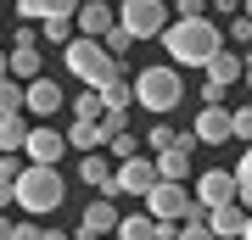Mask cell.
<instances>
[{"instance_id":"obj_36","label":"cell","mask_w":252,"mask_h":240,"mask_svg":"<svg viewBox=\"0 0 252 240\" xmlns=\"http://www.w3.org/2000/svg\"><path fill=\"white\" fill-rule=\"evenodd\" d=\"M241 84H247V89H252V56H247V67H241Z\"/></svg>"},{"instance_id":"obj_34","label":"cell","mask_w":252,"mask_h":240,"mask_svg":"<svg viewBox=\"0 0 252 240\" xmlns=\"http://www.w3.org/2000/svg\"><path fill=\"white\" fill-rule=\"evenodd\" d=\"M235 196H241V201L252 207V173H235Z\"/></svg>"},{"instance_id":"obj_10","label":"cell","mask_w":252,"mask_h":240,"mask_svg":"<svg viewBox=\"0 0 252 240\" xmlns=\"http://www.w3.org/2000/svg\"><path fill=\"white\" fill-rule=\"evenodd\" d=\"M190 134H196V145H224V140H235V129H230V107H224V101H219V107H202L196 123H190Z\"/></svg>"},{"instance_id":"obj_38","label":"cell","mask_w":252,"mask_h":240,"mask_svg":"<svg viewBox=\"0 0 252 240\" xmlns=\"http://www.w3.org/2000/svg\"><path fill=\"white\" fill-rule=\"evenodd\" d=\"M213 6H219V11H235V6H241V0H213Z\"/></svg>"},{"instance_id":"obj_8","label":"cell","mask_w":252,"mask_h":240,"mask_svg":"<svg viewBox=\"0 0 252 240\" xmlns=\"http://www.w3.org/2000/svg\"><path fill=\"white\" fill-rule=\"evenodd\" d=\"M118 218H124V213H118V190H101V196L90 201V207H84V218H79V235H118Z\"/></svg>"},{"instance_id":"obj_15","label":"cell","mask_w":252,"mask_h":240,"mask_svg":"<svg viewBox=\"0 0 252 240\" xmlns=\"http://www.w3.org/2000/svg\"><path fill=\"white\" fill-rule=\"evenodd\" d=\"M190 151H196L190 140H174V145H162V151H152L157 157V173L162 179H190Z\"/></svg>"},{"instance_id":"obj_40","label":"cell","mask_w":252,"mask_h":240,"mask_svg":"<svg viewBox=\"0 0 252 240\" xmlns=\"http://www.w3.org/2000/svg\"><path fill=\"white\" fill-rule=\"evenodd\" d=\"M241 11H247V17H252V0H247V6H241Z\"/></svg>"},{"instance_id":"obj_3","label":"cell","mask_w":252,"mask_h":240,"mask_svg":"<svg viewBox=\"0 0 252 240\" xmlns=\"http://www.w3.org/2000/svg\"><path fill=\"white\" fill-rule=\"evenodd\" d=\"M62 196H67V185L56 173V162H23V173H17V207L23 213L45 218V213L62 207Z\"/></svg>"},{"instance_id":"obj_32","label":"cell","mask_w":252,"mask_h":240,"mask_svg":"<svg viewBox=\"0 0 252 240\" xmlns=\"http://www.w3.org/2000/svg\"><path fill=\"white\" fill-rule=\"evenodd\" d=\"M213 0H174V17H202Z\"/></svg>"},{"instance_id":"obj_5","label":"cell","mask_w":252,"mask_h":240,"mask_svg":"<svg viewBox=\"0 0 252 240\" xmlns=\"http://www.w3.org/2000/svg\"><path fill=\"white\" fill-rule=\"evenodd\" d=\"M140 201H146V213H152V218H162V223H180L190 207H196V196L185 190V179H157V185L146 190Z\"/></svg>"},{"instance_id":"obj_19","label":"cell","mask_w":252,"mask_h":240,"mask_svg":"<svg viewBox=\"0 0 252 240\" xmlns=\"http://www.w3.org/2000/svg\"><path fill=\"white\" fill-rule=\"evenodd\" d=\"M84 0H17V17H34V23H45V17H73Z\"/></svg>"},{"instance_id":"obj_28","label":"cell","mask_w":252,"mask_h":240,"mask_svg":"<svg viewBox=\"0 0 252 240\" xmlns=\"http://www.w3.org/2000/svg\"><path fill=\"white\" fill-rule=\"evenodd\" d=\"M101 39H107V51H112V56H124L129 45H135V34H129L124 23H112V28H107V34H101Z\"/></svg>"},{"instance_id":"obj_25","label":"cell","mask_w":252,"mask_h":240,"mask_svg":"<svg viewBox=\"0 0 252 240\" xmlns=\"http://www.w3.org/2000/svg\"><path fill=\"white\" fill-rule=\"evenodd\" d=\"M39 34H45L51 45H67L73 34H79V28H73V17H45V23H39Z\"/></svg>"},{"instance_id":"obj_37","label":"cell","mask_w":252,"mask_h":240,"mask_svg":"<svg viewBox=\"0 0 252 240\" xmlns=\"http://www.w3.org/2000/svg\"><path fill=\"white\" fill-rule=\"evenodd\" d=\"M6 73H11V56H6V51H0V79H6Z\"/></svg>"},{"instance_id":"obj_2","label":"cell","mask_w":252,"mask_h":240,"mask_svg":"<svg viewBox=\"0 0 252 240\" xmlns=\"http://www.w3.org/2000/svg\"><path fill=\"white\" fill-rule=\"evenodd\" d=\"M62 67L79 84H107L112 73H124V62H118V56L107 51V39H95V34H73L62 45Z\"/></svg>"},{"instance_id":"obj_16","label":"cell","mask_w":252,"mask_h":240,"mask_svg":"<svg viewBox=\"0 0 252 240\" xmlns=\"http://www.w3.org/2000/svg\"><path fill=\"white\" fill-rule=\"evenodd\" d=\"M73 23H79V34H95V39H101V34L118 23V11L107 6V0H84V6L73 11Z\"/></svg>"},{"instance_id":"obj_29","label":"cell","mask_w":252,"mask_h":240,"mask_svg":"<svg viewBox=\"0 0 252 240\" xmlns=\"http://www.w3.org/2000/svg\"><path fill=\"white\" fill-rule=\"evenodd\" d=\"M230 129H235V140L247 145V140H252V107H235V112H230Z\"/></svg>"},{"instance_id":"obj_31","label":"cell","mask_w":252,"mask_h":240,"mask_svg":"<svg viewBox=\"0 0 252 240\" xmlns=\"http://www.w3.org/2000/svg\"><path fill=\"white\" fill-rule=\"evenodd\" d=\"M174 140H180V134H174L168 123H152V140H146V145H152V151H162V145H174Z\"/></svg>"},{"instance_id":"obj_30","label":"cell","mask_w":252,"mask_h":240,"mask_svg":"<svg viewBox=\"0 0 252 240\" xmlns=\"http://www.w3.org/2000/svg\"><path fill=\"white\" fill-rule=\"evenodd\" d=\"M196 101H202V107H219V101H224V84H219V79H207V84L196 89Z\"/></svg>"},{"instance_id":"obj_14","label":"cell","mask_w":252,"mask_h":240,"mask_svg":"<svg viewBox=\"0 0 252 240\" xmlns=\"http://www.w3.org/2000/svg\"><path fill=\"white\" fill-rule=\"evenodd\" d=\"M241 67H247L241 45H235V51H230V45H219V51L207 56V67H202V73H207V79H219V84L230 89V84H241Z\"/></svg>"},{"instance_id":"obj_9","label":"cell","mask_w":252,"mask_h":240,"mask_svg":"<svg viewBox=\"0 0 252 240\" xmlns=\"http://www.w3.org/2000/svg\"><path fill=\"white\" fill-rule=\"evenodd\" d=\"M196 207H224V201H235V168H207V173H196Z\"/></svg>"},{"instance_id":"obj_1","label":"cell","mask_w":252,"mask_h":240,"mask_svg":"<svg viewBox=\"0 0 252 240\" xmlns=\"http://www.w3.org/2000/svg\"><path fill=\"white\" fill-rule=\"evenodd\" d=\"M219 45H230V39H224V28L207 17V11L202 17H174L162 28V51H168L174 67H207V56H213Z\"/></svg>"},{"instance_id":"obj_20","label":"cell","mask_w":252,"mask_h":240,"mask_svg":"<svg viewBox=\"0 0 252 240\" xmlns=\"http://www.w3.org/2000/svg\"><path fill=\"white\" fill-rule=\"evenodd\" d=\"M67 145H73V151H95V145H107L101 117H73V123H67Z\"/></svg>"},{"instance_id":"obj_12","label":"cell","mask_w":252,"mask_h":240,"mask_svg":"<svg viewBox=\"0 0 252 240\" xmlns=\"http://www.w3.org/2000/svg\"><path fill=\"white\" fill-rule=\"evenodd\" d=\"M62 145H67V129H51V123H39V129H28V145H23V157H28V162H56V157H62Z\"/></svg>"},{"instance_id":"obj_18","label":"cell","mask_w":252,"mask_h":240,"mask_svg":"<svg viewBox=\"0 0 252 240\" xmlns=\"http://www.w3.org/2000/svg\"><path fill=\"white\" fill-rule=\"evenodd\" d=\"M101 89V101H107V107H118V112H129V107H135V73H112V79L107 84H95Z\"/></svg>"},{"instance_id":"obj_33","label":"cell","mask_w":252,"mask_h":240,"mask_svg":"<svg viewBox=\"0 0 252 240\" xmlns=\"http://www.w3.org/2000/svg\"><path fill=\"white\" fill-rule=\"evenodd\" d=\"M17 201V173H0V207Z\"/></svg>"},{"instance_id":"obj_11","label":"cell","mask_w":252,"mask_h":240,"mask_svg":"<svg viewBox=\"0 0 252 240\" xmlns=\"http://www.w3.org/2000/svg\"><path fill=\"white\" fill-rule=\"evenodd\" d=\"M23 89H28V117H56V112L67 107V101H62V84H56L51 73H39V79H28Z\"/></svg>"},{"instance_id":"obj_17","label":"cell","mask_w":252,"mask_h":240,"mask_svg":"<svg viewBox=\"0 0 252 240\" xmlns=\"http://www.w3.org/2000/svg\"><path fill=\"white\" fill-rule=\"evenodd\" d=\"M79 179H84V185H95V190H118V168L107 162V151H84Z\"/></svg>"},{"instance_id":"obj_21","label":"cell","mask_w":252,"mask_h":240,"mask_svg":"<svg viewBox=\"0 0 252 240\" xmlns=\"http://www.w3.org/2000/svg\"><path fill=\"white\" fill-rule=\"evenodd\" d=\"M28 129H34V123H28L23 112H0V151H23Z\"/></svg>"},{"instance_id":"obj_23","label":"cell","mask_w":252,"mask_h":240,"mask_svg":"<svg viewBox=\"0 0 252 240\" xmlns=\"http://www.w3.org/2000/svg\"><path fill=\"white\" fill-rule=\"evenodd\" d=\"M0 112H28V89H23V79H0Z\"/></svg>"},{"instance_id":"obj_41","label":"cell","mask_w":252,"mask_h":240,"mask_svg":"<svg viewBox=\"0 0 252 240\" xmlns=\"http://www.w3.org/2000/svg\"><path fill=\"white\" fill-rule=\"evenodd\" d=\"M0 157H6V151H0Z\"/></svg>"},{"instance_id":"obj_27","label":"cell","mask_w":252,"mask_h":240,"mask_svg":"<svg viewBox=\"0 0 252 240\" xmlns=\"http://www.w3.org/2000/svg\"><path fill=\"white\" fill-rule=\"evenodd\" d=\"M107 151H112V162H124V157H135V151H140V140H135L129 129H118L112 140H107Z\"/></svg>"},{"instance_id":"obj_22","label":"cell","mask_w":252,"mask_h":240,"mask_svg":"<svg viewBox=\"0 0 252 240\" xmlns=\"http://www.w3.org/2000/svg\"><path fill=\"white\" fill-rule=\"evenodd\" d=\"M11 79H39V51L34 45H11Z\"/></svg>"},{"instance_id":"obj_7","label":"cell","mask_w":252,"mask_h":240,"mask_svg":"<svg viewBox=\"0 0 252 240\" xmlns=\"http://www.w3.org/2000/svg\"><path fill=\"white\" fill-rule=\"evenodd\" d=\"M157 157H124V162H118V196H146V190H152L157 185Z\"/></svg>"},{"instance_id":"obj_4","label":"cell","mask_w":252,"mask_h":240,"mask_svg":"<svg viewBox=\"0 0 252 240\" xmlns=\"http://www.w3.org/2000/svg\"><path fill=\"white\" fill-rule=\"evenodd\" d=\"M180 101H185V79H180L174 62H157V67H140L135 73V107H146L152 117L174 112Z\"/></svg>"},{"instance_id":"obj_6","label":"cell","mask_w":252,"mask_h":240,"mask_svg":"<svg viewBox=\"0 0 252 240\" xmlns=\"http://www.w3.org/2000/svg\"><path fill=\"white\" fill-rule=\"evenodd\" d=\"M118 23H124L135 39H162V28H168L174 17H168L162 0H124V6H118Z\"/></svg>"},{"instance_id":"obj_13","label":"cell","mask_w":252,"mask_h":240,"mask_svg":"<svg viewBox=\"0 0 252 240\" xmlns=\"http://www.w3.org/2000/svg\"><path fill=\"white\" fill-rule=\"evenodd\" d=\"M247 213H252V207L235 196V201H224V207H207V223H213V235L241 240V235H247Z\"/></svg>"},{"instance_id":"obj_24","label":"cell","mask_w":252,"mask_h":240,"mask_svg":"<svg viewBox=\"0 0 252 240\" xmlns=\"http://www.w3.org/2000/svg\"><path fill=\"white\" fill-rule=\"evenodd\" d=\"M224 39H230V45H241V51H247V45H252V17H247L241 6H235V17L224 23Z\"/></svg>"},{"instance_id":"obj_35","label":"cell","mask_w":252,"mask_h":240,"mask_svg":"<svg viewBox=\"0 0 252 240\" xmlns=\"http://www.w3.org/2000/svg\"><path fill=\"white\" fill-rule=\"evenodd\" d=\"M11 229H17V223H11V218H6V213H0V240H6V235H11Z\"/></svg>"},{"instance_id":"obj_39","label":"cell","mask_w":252,"mask_h":240,"mask_svg":"<svg viewBox=\"0 0 252 240\" xmlns=\"http://www.w3.org/2000/svg\"><path fill=\"white\" fill-rule=\"evenodd\" d=\"M247 240H252V213H247Z\"/></svg>"},{"instance_id":"obj_26","label":"cell","mask_w":252,"mask_h":240,"mask_svg":"<svg viewBox=\"0 0 252 240\" xmlns=\"http://www.w3.org/2000/svg\"><path fill=\"white\" fill-rule=\"evenodd\" d=\"M101 112H107V101H101V89H95V84L84 89L79 101H73V117H101Z\"/></svg>"}]
</instances>
